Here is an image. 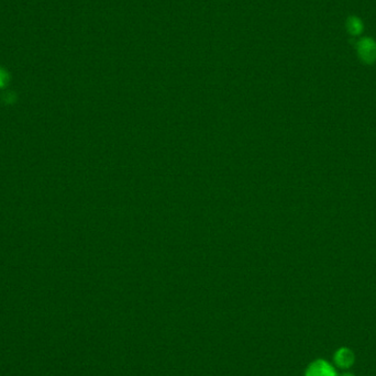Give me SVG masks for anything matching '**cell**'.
Listing matches in <instances>:
<instances>
[{
  "instance_id": "6da1fadb",
  "label": "cell",
  "mask_w": 376,
  "mask_h": 376,
  "mask_svg": "<svg viewBox=\"0 0 376 376\" xmlns=\"http://www.w3.org/2000/svg\"><path fill=\"white\" fill-rule=\"evenodd\" d=\"M357 53L364 63L372 64L376 60V42L371 38H363L357 42Z\"/></svg>"
},
{
  "instance_id": "7a4b0ae2",
  "label": "cell",
  "mask_w": 376,
  "mask_h": 376,
  "mask_svg": "<svg viewBox=\"0 0 376 376\" xmlns=\"http://www.w3.org/2000/svg\"><path fill=\"white\" fill-rule=\"evenodd\" d=\"M306 376H336V372L328 362L318 360L308 367Z\"/></svg>"
},
{
  "instance_id": "3957f363",
  "label": "cell",
  "mask_w": 376,
  "mask_h": 376,
  "mask_svg": "<svg viewBox=\"0 0 376 376\" xmlns=\"http://www.w3.org/2000/svg\"><path fill=\"white\" fill-rule=\"evenodd\" d=\"M354 361V356L351 350L347 348H342L338 350L335 354V362L336 364L342 369H348L352 365Z\"/></svg>"
},
{
  "instance_id": "277c9868",
  "label": "cell",
  "mask_w": 376,
  "mask_h": 376,
  "mask_svg": "<svg viewBox=\"0 0 376 376\" xmlns=\"http://www.w3.org/2000/svg\"><path fill=\"white\" fill-rule=\"evenodd\" d=\"M347 29L350 34L357 36L363 31V23L357 17H350L347 21Z\"/></svg>"
},
{
  "instance_id": "5b68a950",
  "label": "cell",
  "mask_w": 376,
  "mask_h": 376,
  "mask_svg": "<svg viewBox=\"0 0 376 376\" xmlns=\"http://www.w3.org/2000/svg\"><path fill=\"white\" fill-rule=\"evenodd\" d=\"M8 81V73L2 70V68H0V88L3 87L7 84Z\"/></svg>"
},
{
  "instance_id": "8992f818",
  "label": "cell",
  "mask_w": 376,
  "mask_h": 376,
  "mask_svg": "<svg viewBox=\"0 0 376 376\" xmlns=\"http://www.w3.org/2000/svg\"><path fill=\"white\" fill-rule=\"evenodd\" d=\"M342 376H354L353 374H350V373H347V374H343Z\"/></svg>"
}]
</instances>
